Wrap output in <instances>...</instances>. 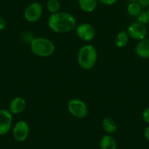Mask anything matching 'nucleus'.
Returning <instances> with one entry per match:
<instances>
[{
	"label": "nucleus",
	"instance_id": "f257e3e1",
	"mask_svg": "<svg viewBox=\"0 0 149 149\" xmlns=\"http://www.w3.org/2000/svg\"><path fill=\"white\" fill-rule=\"evenodd\" d=\"M48 26L53 31L65 34L72 31L76 26V20L72 14L67 12H58L51 14L48 18Z\"/></svg>",
	"mask_w": 149,
	"mask_h": 149
},
{
	"label": "nucleus",
	"instance_id": "f03ea898",
	"mask_svg": "<svg viewBox=\"0 0 149 149\" xmlns=\"http://www.w3.org/2000/svg\"><path fill=\"white\" fill-rule=\"evenodd\" d=\"M98 54L92 45H86L80 48L78 54V64L82 69L89 70L95 66Z\"/></svg>",
	"mask_w": 149,
	"mask_h": 149
},
{
	"label": "nucleus",
	"instance_id": "7ed1b4c3",
	"mask_svg": "<svg viewBox=\"0 0 149 149\" xmlns=\"http://www.w3.org/2000/svg\"><path fill=\"white\" fill-rule=\"evenodd\" d=\"M31 52L40 57H48L55 51V45L45 37H37L31 40L30 43Z\"/></svg>",
	"mask_w": 149,
	"mask_h": 149
},
{
	"label": "nucleus",
	"instance_id": "20e7f679",
	"mask_svg": "<svg viewBox=\"0 0 149 149\" xmlns=\"http://www.w3.org/2000/svg\"><path fill=\"white\" fill-rule=\"evenodd\" d=\"M68 110L71 115L78 118H84L88 115V107L83 100L72 99L68 102Z\"/></svg>",
	"mask_w": 149,
	"mask_h": 149
},
{
	"label": "nucleus",
	"instance_id": "39448f33",
	"mask_svg": "<svg viewBox=\"0 0 149 149\" xmlns=\"http://www.w3.org/2000/svg\"><path fill=\"white\" fill-rule=\"evenodd\" d=\"M43 13V8L39 2H34L29 5L24 11V18L28 22L35 23L39 21Z\"/></svg>",
	"mask_w": 149,
	"mask_h": 149
},
{
	"label": "nucleus",
	"instance_id": "423d86ee",
	"mask_svg": "<svg viewBox=\"0 0 149 149\" xmlns=\"http://www.w3.org/2000/svg\"><path fill=\"white\" fill-rule=\"evenodd\" d=\"M75 31L78 38L85 42L92 40L96 34L94 26L88 23H83L78 25L75 29Z\"/></svg>",
	"mask_w": 149,
	"mask_h": 149
},
{
	"label": "nucleus",
	"instance_id": "0eeeda50",
	"mask_svg": "<svg viewBox=\"0 0 149 149\" xmlns=\"http://www.w3.org/2000/svg\"><path fill=\"white\" fill-rule=\"evenodd\" d=\"M127 31L130 37L138 41L145 39L147 35V29L145 25L139 22H134L130 24Z\"/></svg>",
	"mask_w": 149,
	"mask_h": 149
},
{
	"label": "nucleus",
	"instance_id": "6e6552de",
	"mask_svg": "<svg viewBox=\"0 0 149 149\" xmlns=\"http://www.w3.org/2000/svg\"><path fill=\"white\" fill-rule=\"evenodd\" d=\"M29 134V126L25 121H19L14 126L13 130V137L17 142H24Z\"/></svg>",
	"mask_w": 149,
	"mask_h": 149
},
{
	"label": "nucleus",
	"instance_id": "1a4fd4ad",
	"mask_svg": "<svg viewBox=\"0 0 149 149\" xmlns=\"http://www.w3.org/2000/svg\"><path fill=\"white\" fill-rule=\"evenodd\" d=\"M13 114L7 109L0 110V135H5L10 130Z\"/></svg>",
	"mask_w": 149,
	"mask_h": 149
},
{
	"label": "nucleus",
	"instance_id": "9d476101",
	"mask_svg": "<svg viewBox=\"0 0 149 149\" xmlns=\"http://www.w3.org/2000/svg\"><path fill=\"white\" fill-rule=\"evenodd\" d=\"M26 102L24 98L21 97H15L10 103L9 110L12 114H19L26 108Z\"/></svg>",
	"mask_w": 149,
	"mask_h": 149
},
{
	"label": "nucleus",
	"instance_id": "9b49d317",
	"mask_svg": "<svg viewBox=\"0 0 149 149\" xmlns=\"http://www.w3.org/2000/svg\"><path fill=\"white\" fill-rule=\"evenodd\" d=\"M137 55L142 58H149V39L145 38L137 44L135 48Z\"/></svg>",
	"mask_w": 149,
	"mask_h": 149
},
{
	"label": "nucleus",
	"instance_id": "f8f14e48",
	"mask_svg": "<svg viewBox=\"0 0 149 149\" xmlns=\"http://www.w3.org/2000/svg\"><path fill=\"white\" fill-rule=\"evenodd\" d=\"M116 140L111 134H105L100 140V149H116Z\"/></svg>",
	"mask_w": 149,
	"mask_h": 149
},
{
	"label": "nucleus",
	"instance_id": "ddd939ff",
	"mask_svg": "<svg viewBox=\"0 0 149 149\" xmlns=\"http://www.w3.org/2000/svg\"><path fill=\"white\" fill-rule=\"evenodd\" d=\"M80 8L86 13L94 12L97 7L98 0H78Z\"/></svg>",
	"mask_w": 149,
	"mask_h": 149
},
{
	"label": "nucleus",
	"instance_id": "4468645a",
	"mask_svg": "<svg viewBox=\"0 0 149 149\" xmlns=\"http://www.w3.org/2000/svg\"><path fill=\"white\" fill-rule=\"evenodd\" d=\"M102 129L109 134L115 133L117 130V124L113 118L107 117L102 120Z\"/></svg>",
	"mask_w": 149,
	"mask_h": 149
},
{
	"label": "nucleus",
	"instance_id": "2eb2a0df",
	"mask_svg": "<svg viewBox=\"0 0 149 149\" xmlns=\"http://www.w3.org/2000/svg\"><path fill=\"white\" fill-rule=\"evenodd\" d=\"M129 37H130V36H129L127 31L123 30V31H119L117 34L115 39V42L116 46L120 48H123L127 46L129 42Z\"/></svg>",
	"mask_w": 149,
	"mask_h": 149
},
{
	"label": "nucleus",
	"instance_id": "dca6fc26",
	"mask_svg": "<svg viewBox=\"0 0 149 149\" xmlns=\"http://www.w3.org/2000/svg\"><path fill=\"white\" fill-rule=\"evenodd\" d=\"M127 12L131 16H137L142 12V8L137 2V0L134 2H131L127 7Z\"/></svg>",
	"mask_w": 149,
	"mask_h": 149
},
{
	"label": "nucleus",
	"instance_id": "f3484780",
	"mask_svg": "<svg viewBox=\"0 0 149 149\" xmlns=\"http://www.w3.org/2000/svg\"><path fill=\"white\" fill-rule=\"evenodd\" d=\"M47 9L51 14L56 13L61 9V4L58 0H48L47 2Z\"/></svg>",
	"mask_w": 149,
	"mask_h": 149
},
{
	"label": "nucleus",
	"instance_id": "a211bd4d",
	"mask_svg": "<svg viewBox=\"0 0 149 149\" xmlns=\"http://www.w3.org/2000/svg\"><path fill=\"white\" fill-rule=\"evenodd\" d=\"M137 22L140 24L146 25V24H148L149 22V15L148 14L147 12H143L142 11L140 14L137 16Z\"/></svg>",
	"mask_w": 149,
	"mask_h": 149
},
{
	"label": "nucleus",
	"instance_id": "6ab92c4d",
	"mask_svg": "<svg viewBox=\"0 0 149 149\" xmlns=\"http://www.w3.org/2000/svg\"><path fill=\"white\" fill-rule=\"evenodd\" d=\"M142 117H143V119L144 120V121L147 124H149V107H146L143 112V114H142Z\"/></svg>",
	"mask_w": 149,
	"mask_h": 149
},
{
	"label": "nucleus",
	"instance_id": "aec40b11",
	"mask_svg": "<svg viewBox=\"0 0 149 149\" xmlns=\"http://www.w3.org/2000/svg\"><path fill=\"white\" fill-rule=\"evenodd\" d=\"M137 2L141 6L142 8H146L149 7V0H137Z\"/></svg>",
	"mask_w": 149,
	"mask_h": 149
},
{
	"label": "nucleus",
	"instance_id": "412c9836",
	"mask_svg": "<svg viewBox=\"0 0 149 149\" xmlns=\"http://www.w3.org/2000/svg\"><path fill=\"white\" fill-rule=\"evenodd\" d=\"M98 2L104 5H113L117 2V0H98Z\"/></svg>",
	"mask_w": 149,
	"mask_h": 149
},
{
	"label": "nucleus",
	"instance_id": "4be33fe9",
	"mask_svg": "<svg viewBox=\"0 0 149 149\" xmlns=\"http://www.w3.org/2000/svg\"><path fill=\"white\" fill-rule=\"evenodd\" d=\"M6 27V21L2 16H0V31H2Z\"/></svg>",
	"mask_w": 149,
	"mask_h": 149
},
{
	"label": "nucleus",
	"instance_id": "5701e85b",
	"mask_svg": "<svg viewBox=\"0 0 149 149\" xmlns=\"http://www.w3.org/2000/svg\"><path fill=\"white\" fill-rule=\"evenodd\" d=\"M144 136H145V137H146V140L149 142V126L148 127H146V130H145Z\"/></svg>",
	"mask_w": 149,
	"mask_h": 149
},
{
	"label": "nucleus",
	"instance_id": "b1692460",
	"mask_svg": "<svg viewBox=\"0 0 149 149\" xmlns=\"http://www.w3.org/2000/svg\"><path fill=\"white\" fill-rule=\"evenodd\" d=\"M147 13H148V15H149V7H148V11H147Z\"/></svg>",
	"mask_w": 149,
	"mask_h": 149
}]
</instances>
